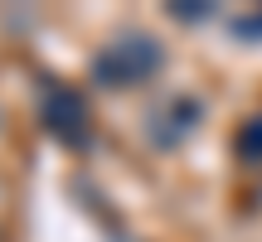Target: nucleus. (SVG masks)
<instances>
[{
    "label": "nucleus",
    "instance_id": "1",
    "mask_svg": "<svg viewBox=\"0 0 262 242\" xmlns=\"http://www.w3.org/2000/svg\"><path fill=\"white\" fill-rule=\"evenodd\" d=\"M160 63H165V54H160V44L150 34H117L93 58V78L102 87H136L150 73H160Z\"/></svg>",
    "mask_w": 262,
    "mask_h": 242
},
{
    "label": "nucleus",
    "instance_id": "2",
    "mask_svg": "<svg viewBox=\"0 0 262 242\" xmlns=\"http://www.w3.org/2000/svg\"><path fill=\"white\" fill-rule=\"evenodd\" d=\"M44 121H49V131L63 136V140H83L88 136V107H83V97H78L73 87H63V83L44 87Z\"/></svg>",
    "mask_w": 262,
    "mask_h": 242
},
{
    "label": "nucleus",
    "instance_id": "3",
    "mask_svg": "<svg viewBox=\"0 0 262 242\" xmlns=\"http://www.w3.org/2000/svg\"><path fill=\"white\" fill-rule=\"evenodd\" d=\"M238 150H243V155H253V150H257V155H262V116H253V121L243 126V136H238Z\"/></svg>",
    "mask_w": 262,
    "mask_h": 242
}]
</instances>
